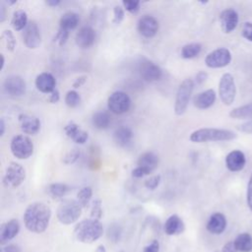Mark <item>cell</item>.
<instances>
[{
  "label": "cell",
  "mask_w": 252,
  "mask_h": 252,
  "mask_svg": "<svg viewBox=\"0 0 252 252\" xmlns=\"http://www.w3.org/2000/svg\"><path fill=\"white\" fill-rule=\"evenodd\" d=\"M124 19V10L121 6L116 5L113 8V23L115 25H119Z\"/></svg>",
  "instance_id": "43"
},
{
  "label": "cell",
  "mask_w": 252,
  "mask_h": 252,
  "mask_svg": "<svg viewBox=\"0 0 252 252\" xmlns=\"http://www.w3.org/2000/svg\"><path fill=\"white\" fill-rule=\"evenodd\" d=\"M103 233V226L97 220L87 219L75 226L74 234L78 241L86 244H91L101 237Z\"/></svg>",
  "instance_id": "2"
},
{
  "label": "cell",
  "mask_w": 252,
  "mask_h": 252,
  "mask_svg": "<svg viewBox=\"0 0 252 252\" xmlns=\"http://www.w3.org/2000/svg\"><path fill=\"white\" fill-rule=\"evenodd\" d=\"M26 179V170L22 164L12 161L10 162L3 176V184L8 188L19 187Z\"/></svg>",
  "instance_id": "8"
},
{
  "label": "cell",
  "mask_w": 252,
  "mask_h": 252,
  "mask_svg": "<svg viewBox=\"0 0 252 252\" xmlns=\"http://www.w3.org/2000/svg\"><path fill=\"white\" fill-rule=\"evenodd\" d=\"M158 251H159V243L156 239H154L151 243L146 245L143 249V252H158Z\"/></svg>",
  "instance_id": "46"
},
{
  "label": "cell",
  "mask_w": 252,
  "mask_h": 252,
  "mask_svg": "<svg viewBox=\"0 0 252 252\" xmlns=\"http://www.w3.org/2000/svg\"><path fill=\"white\" fill-rule=\"evenodd\" d=\"M4 92L12 97H18L25 94L27 84L25 80L18 75H11L7 77L3 83Z\"/></svg>",
  "instance_id": "11"
},
{
  "label": "cell",
  "mask_w": 252,
  "mask_h": 252,
  "mask_svg": "<svg viewBox=\"0 0 252 252\" xmlns=\"http://www.w3.org/2000/svg\"><path fill=\"white\" fill-rule=\"evenodd\" d=\"M5 121L3 118H1L0 120V136H3L5 133Z\"/></svg>",
  "instance_id": "55"
},
{
  "label": "cell",
  "mask_w": 252,
  "mask_h": 252,
  "mask_svg": "<svg viewBox=\"0 0 252 252\" xmlns=\"http://www.w3.org/2000/svg\"><path fill=\"white\" fill-rule=\"evenodd\" d=\"M236 248L234 246V243L233 242H227L223 247H222V250L221 252H236Z\"/></svg>",
  "instance_id": "52"
},
{
  "label": "cell",
  "mask_w": 252,
  "mask_h": 252,
  "mask_svg": "<svg viewBox=\"0 0 252 252\" xmlns=\"http://www.w3.org/2000/svg\"><path fill=\"white\" fill-rule=\"evenodd\" d=\"M92 123L96 129H106L110 124V117L105 111H97L93 115Z\"/></svg>",
  "instance_id": "32"
},
{
  "label": "cell",
  "mask_w": 252,
  "mask_h": 252,
  "mask_svg": "<svg viewBox=\"0 0 252 252\" xmlns=\"http://www.w3.org/2000/svg\"><path fill=\"white\" fill-rule=\"evenodd\" d=\"M159 183H160V175L156 174L151 176L145 181V187L150 190H155L159 185Z\"/></svg>",
  "instance_id": "41"
},
{
  "label": "cell",
  "mask_w": 252,
  "mask_h": 252,
  "mask_svg": "<svg viewBox=\"0 0 252 252\" xmlns=\"http://www.w3.org/2000/svg\"><path fill=\"white\" fill-rule=\"evenodd\" d=\"M219 95L224 105H231L236 96V85L230 73H224L219 82Z\"/></svg>",
  "instance_id": "7"
},
{
  "label": "cell",
  "mask_w": 252,
  "mask_h": 252,
  "mask_svg": "<svg viewBox=\"0 0 252 252\" xmlns=\"http://www.w3.org/2000/svg\"><path fill=\"white\" fill-rule=\"evenodd\" d=\"M241 33L246 40L252 42V22L251 21L245 22L243 24L241 29Z\"/></svg>",
  "instance_id": "42"
},
{
  "label": "cell",
  "mask_w": 252,
  "mask_h": 252,
  "mask_svg": "<svg viewBox=\"0 0 252 252\" xmlns=\"http://www.w3.org/2000/svg\"><path fill=\"white\" fill-rule=\"evenodd\" d=\"M237 130L246 134H252V118L237 126Z\"/></svg>",
  "instance_id": "45"
},
{
  "label": "cell",
  "mask_w": 252,
  "mask_h": 252,
  "mask_svg": "<svg viewBox=\"0 0 252 252\" xmlns=\"http://www.w3.org/2000/svg\"><path fill=\"white\" fill-rule=\"evenodd\" d=\"M158 165V158L153 152H146L139 157L137 166L141 167L147 175L152 173Z\"/></svg>",
  "instance_id": "24"
},
{
  "label": "cell",
  "mask_w": 252,
  "mask_h": 252,
  "mask_svg": "<svg viewBox=\"0 0 252 252\" xmlns=\"http://www.w3.org/2000/svg\"><path fill=\"white\" fill-rule=\"evenodd\" d=\"M79 22H80L79 15L75 12L69 11L62 15V17L60 18L59 24H60V28L70 31V30H74L78 26Z\"/></svg>",
  "instance_id": "28"
},
{
  "label": "cell",
  "mask_w": 252,
  "mask_h": 252,
  "mask_svg": "<svg viewBox=\"0 0 252 252\" xmlns=\"http://www.w3.org/2000/svg\"><path fill=\"white\" fill-rule=\"evenodd\" d=\"M80 150H78V149H72V150H70L69 152H67L66 154H65V156L63 157V162L65 163V164H73V163H75L77 160H78V158H80Z\"/></svg>",
  "instance_id": "38"
},
{
  "label": "cell",
  "mask_w": 252,
  "mask_h": 252,
  "mask_svg": "<svg viewBox=\"0 0 252 252\" xmlns=\"http://www.w3.org/2000/svg\"><path fill=\"white\" fill-rule=\"evenodd\" d=\"M23 41L30 49H35L40 45L41 35L35 22H29L23 32Z\"/></svg>",
  "instance_id": "12"
},
{
  "label": "cell",
  "mask_w": 252,
  "mask_h": 252,
  "mask_svg": "<svg viewBox=\"0 0 252 252\" xmlns=\"http://www.w3.org/2000/svg\"><path fill=\"white\" fill-rule=\"evenodd\" d=\"M92 196H93L92 188L90 186H84L77 193V201L82 206V208H86L89 206Z\"/></svg>",
  "instance_id": "34"
},
{
  "label": "cell",
  "mask_w": 252,
  "mask_h": 252,
  "mask_svg": "<svg viewBox=\"0 0 252 252\" xmlns=\"http://www.w3.org/2000/svg\"><path fill=\"white\" fill-rule=\"evenodd\" d=\"M64 132L67 137H69L76 144H85L89 139L88 132L83 130L80 125H78L74 121H70L64 126Z\"/></svg>",
  "instance_id": "19"
},
{
  "label": "cell",
  "mask_w": 252,
  "mask_h": 252,
  "mask_svg": "<svg viewBox=\"0 0 252 252\" xmlns=\"http://www.w3.org/2000/svg\"><path fill=\"white\" fill-rule=\"evenodd\" d=\"M86 81H87V76H85V75L79 76L78 78H76V80H75L74 83H73L74 89H78V88L82 87V86L86 83Z\"/></svg>",
  "instance_id": "48"
},
{
  "label": "cell",
  "mask_w": 252,
  "mask_h": 252,
  "mask_svg": "<svg viewBox=\"0 0 252 252\" xmlns=\"http://www.w3.org/2000/svg\"><path fill=\"white\" fill-rule=\"evenodd\" d=\"M50 218L51 210L46 204L33 202L27 207L24 213V223L28 230L41 233L48 227Z\"/></svg>",
  "instance_id": "1"
},
{
  "label": "cell",
  "mask_w": 252,
  "mask_h": 252,
  "mask_svg": "<svg viewBox=\"0 0 252 252\" xmlns=\"http://www.w3.org/2000/svg\"><path fill=\"white\" fill-rule=\"evenodd\" d=\"M120 252H124V251H120Z\"/></svg>",
  "instance_id": "59"
},
{
  "label": "cell",
  "mask_w": 252,
  "mask_h": 252,
  "mask_svg": "<svg viewBox=\"0 0 252 252\" xmlns=\"http://www.w3.org/2000/svg\"><path fill=\"white\" fill-rule=\"evenodd\" d=\"M28 24V15L24 10H17L16 12H14L11 20V25L15 31L25 30Z\"/></svg>",
  "instance_id": "30"
},
{
  "label": "cell",
  "mask_w": 252,
  "mask_h": 252,
  "mask_svg": "<svg viewBox=\"0 0 252 252\" xmlns=\"http://www.w3.org/2000/svg\"><path fill=\"white\" fill-rule=\"evenodd\" d=\"M207 78H208V74L204 71H200L199 73H197L195 81H196L197 84L200 85V84H203L207 80Z\"/></svg>",
  "instance_id": "50"
},
{
  "label": "cell",
  "mask_w": 252,
  "mask_h": 252,
  "mask_svg": "<svg viewBox=\"0 0 252 252\" xmlns=\"http://www.w3.org/2000/svg\"><path fill=\"white\" fill-rule=\"evenodd\" d=\"M81 102V96L75 90H70L66 93L65 95V103L67 106L74 108L77 107Z\"/></svg>",
  "instance_id": "36"
},
{
  "label": "cell",
  "mask_w": 252,
  "mask_h": 252,
  "mask_svg": "<svg viewBox=\"0 0 252 252\" xmlns=\"http://www.w3.org/2000/svg\"><path fill=\"white\" fill-rule=\"evenodd\" d=\"M46 4L50 7H56L60 4V1L59 0H47L46 1Z\"/></svg>",
  "instance_id": "54"
},
{
  "label": "cell",
  "mask_w": 252,
  "mask_h": 252,
  "mask_svg": "<svg viewBox=\"0 0 252 252\" xmlns=\"http://www.w3.org/2000/svg\"><path fill=\"white\" fill-rule=\"evenodd\" d=\"M231 53L225 47L217 48L207 54L205 58V64L209 68H223L227 66L231 61Z\"/></svg>",
  "instance_id": "10"
},
{
  "label": "cell",
  "mask_w": 252,
  "mask_h": 252,
  "mask_svg": "<svg viewBox=\"0 0 252 252\" xmlns=\"http://www.w3.org/2000/svg\"><path fill=\"white\" fill-rule=\"evenodd\" d=\"M95 39V32L91 27H82L76 33V44L81 48H90Z\"/></svg>",
  "instance_id": "20"
},
{
  "label": "cell",
  "mask_w": 252,
  "mask_h": 252,
  "mask_svg": "<svg viewBox=\"0 0 252 252\" xmlns=\"http://www.w3.org/2000/svg\"><path fill=\"white\" fill-rule=\"evenodd\" d=\"M246 204L248 209L252 212V172L249 176V180L247 183V190H246Z\"/></svg>",
  "instance_id": "44"
},
{
  "label": "cell",
  "mask_w": 252,
  "mask_h": 252,
  "mask_svg": "<svg viewBox=\"0 0 252 252\" xmlns=\"http://www.w3.org/2000/svg\"><path fill=\"white\" fill-rule=\"evenodd\" d=\"M246 164V157L240 150H233L225 157V165L229 171L237 172L244 168Z\"/></svg>",
  "instance_id": "16"
},
{
  "label": "cell",
  "mask_w": 252,
  "mask_h": 252,
  "mask_svg": "<svg viewBox=\"0 0 252 252\" xmlns=\"http://www.w3.org/2000/svg\"><path fill=\"white\" fill-rule=\"evenodd\" d=\"M101 205H102L101 201L98 199H96L93 202L92 209H91V219L99 220V219L102 217V206Z\"/></svg>",
  "instance_id": "37"
},
{
  "label": "cell",
  "mask_w": 252,
  "mask_h": 252,
  "mask_svg": "<svg viewBox=\"0 0 252 252\" xmlns=\"http://www.w3.org/2000/svg\"><path fill=\"white\" fill-rule=\"evenodd\" d=\"M202 51V45L198 42H191L183 45L181 48V57L184 59H192L197 57Z\"/></svg>",
  "instance_id": "33"
},
{
  "label": "cell",
  "mask_w": 252,
  "mask_h": 252,
  "mask_svg": "<svg viewBox=\"0 0 252 252\" xmlns=\"http://www.w3.org/2000/svg\"><path fill=\"white\" fill-rule=\"evenodd\" d=\"M122 5L130 13H136L140 9V1L138 0H124Z\"/></svg>",
  "instance_id": "40"
},
{
  "label": "cell",
  "mask_w": 252,
  "mask_h": 252,
  "mask_svg": "<svg viewBox=\"0 0 252 252\" xmlns=\"http://www.w3.org/2000/svg\"><path fill=\"white\" fill-rule=\"evenodd\" d=\"M70 191V187L65 183H52L47 187V193L53 199L63 198Z\"/></svg>",
  "instance_id": "31"
},
{
  "label": "cell",
  "mask_w": 252,
  "mask_h": 252,
  "mask_svg": "<svg viewBox=\"0 0 252 252\" xmlns=\"http://www.w3.org/2000/svg\"><path fill=\"white\" fill-rule=\"evenodd\" d=\"M237 251L251 252L252 251V235L248 232L240 233L233 241Z\"/></svg>",
  "instance_id": "27"
},
{
  "label": "cell",
  "mask_w": 252,
  "mask_h": 252,
  "mask_svg": "<svg viewBox=\"0 0 252 252\" xmlns=\"http://www.w3.org/2000/svg\"><path fill=\"white\" fill-rule=\"evenodd\" d=\"M229 116L233 119L252 118V102L232 108L229 111Z\"/></svg>",
  "instance_id": "29"
},
{
  "label": "cell",
  "mask_w": 252,
  "mask_h": 252,
  "mask_svg": "<svg viewBox=\"0 0 252 252\" xmlns=\"http://www.w3.org/2000/svg\"><path fill=\"white\" fill-rule=\"evenodd\" d=\"M107 107L114 114H123L130 109L131 98L122 91L113 92L107 98Z\"/></svg>",
  "instance_id": "9"
},
{
  "label": "cell",
  "mask_w": 252,
  "mask_h": 252,
  "mask_svg": "<svg viewBox=\"0 0 252 252\" xmlns=\"http://www.w3.org/2000/svg\"><path fill=\"white\" fill-rule=\"evenodd\" d=\"M1 39H2V42L5 46V48L8 50V51H14L15 47H16V38L12 32V31L10 30H5L3 31L2 34H1Z\"/></svg>",
  "instance_id": "35"
},
{
  "label": "cell",
  "mask_w": 252,
  "mask_h": 252,
  "mask_svg": "<svg viewBox=\"0 0 252 252\" xmlns=\"http://www.w3.org/2000/svg\"><path fill=\"white\" fill-rule=\"evenodd\" d=\"M59 99H60L59 92H58V90L55 89V90L49 94V96H48V101H49L50 103H56V102L59 101Z\"/></svg>",
  "instance_id": "49"
},
{
  "label": "cell",
  "mask_w": 252,
  "mask_h": 252,
  "mask_svg": "<svg viewBox=\"0 0 252 252\" xmlns=\"http://www.w3.org/2000/svg\"><path fill=\"white\" fill-rule=\"evenodd\" d=\"M216 97V92L213 89H209L197 94L193 97V104L199 109H207L215 103Z\"/></svg>",
  "instance_id": "23"
},
{
  "label": "cell",
  "mask_w": 252,
  "mask_h": 252,
  "mask_svg": "<svg viewBox=\"0 0 252 252\" xmlns=\"http://www.w3.org/2000/svg\"><path fill=\"white\" fill-rule=\"evenodd\" d=\"M95 252H106V249H105L104 245L100 244V245H98V246L96 247V249H95Z\"/></svg>",
  "instance_id": "56"
},
{
  "label": "cell",
  "mask_w": 252,
  "mask_h": 252,
  "mask_svg": "<svg viewBox=\"0 0 252 252\" xmlns=\"http://www.w3.org/2000/svg\"><path fill=\"white\" fill-rule=\"evenodd\" d=\"M34 84L40 93L51 94L55 90L56 80L50 73L43 72L36 76Z\"/></svg>",
  "instance_id": "21"
},
{
  "label": "cell",
  "mask_w": 252,
  "mask_h": 252,
  "mask_svg": "<svg viewBox=\"0 0 252 252\" xmlns=\"http://www.w3.org/2000/svg\"><path fill=\"white\" fill-rule=\"evenodd\" d=\"M138 31L141 35L147 38L154 37L158 31V20L150 15H144L138 21Z\"/></svg>",
  "instance_id": "14"
},
{
  "label": "cell",
  "mask_w": 252,
  "mask_h": 252,
  "mask_svg": "<svg viewBox=\"0 0 252 252\" xmlns=\"http://www.w3.org/2000/svg\"><path fill=\"white\" fill-rule=\"evenodd\" d=\"M1 252H21V247L18 244H7L1 248Z\"/></svg>",
  "instance_id": "47"
},
{
  "label": "cell",
  "mask_w": 252,
  "mask_h": 252,
  "mask_svg": "<svg viewBox=\"0 0 252 252\" xmlns=\"http://www.w3.org/2000/svg\"><path fill=\"white\" fill-rule=\"evenodd\" d=\"M238 14L233 9H225L220 14V22L221 30L224 33H230L238 25Z\"/></svg>",
  "instance_id": "15"
},
{
  "label": "cell",
  "mask_w": 252,
  "mask_h": 252,
  "mask_svg": "<svg viewBox=\"0 0 252 252\" xmlns=\"http://www.w3.org/2000/svg\"><path fill=\"white\" fill-rule=\"evenodd\" d=\"M0 57H1V66H0V70H3V68H4V64H5L4 55H3V54H0Z\"/></svg>",
  "instance_id": "57"
},
{
  "label": "cell",
  "mask_w": 252,
  "mask_h": 252,
  "mask_svg": "<svg viewBox=\"0 0 252 252\" xmlns=\"http://www.w3.org/2000/svg\"><path fill=\"white\" fill-rule=\"evenodd\" d=\"M132 175L133 177L135 178H141V177H144L145 175H147V173L139 166H136L133 170H132Z\"/></svg>",
  "instance_id": "51"
},
{
  "label": "cell",
  "mask_w": 252,
  "mask_h": 252,
  "mask_svg": "<svg viewBox=\"0 0 252 252\" xmlns=\"http://www.w3.org/2000/svg\"><path fill=\"white\" fill-rule=\"evenodd\" d=\"M237 137L236 133L228 129L200 128L190 134V141L193 143L230 141Z\"/></svg>",
  "instance_id": "3"
},
{
  "label": "cell",
  "mask_w": 252,
  "mask_h": 252,
  "mask_svg": "<svg viewBox=\"0 0 252 252\" xmlns=\"http://www.w3.org/2000/svg\"><path fill=\"white\" fill-rule=\"evenodd\" d=\"M20 231V222L16 219H12L3 222L0 227V243L3 245L12 240Z\"/></svg>",
  "instance_id": "18"
},
{
  "label": "cell",
  "mask_w": 252,
  "mask_h": 252,
  "mask_svg": "<svg viewBox=\"0 0 252 252\" xmlns=\"http://www.w3.org/2000/svg\"><path fill=\"white\" fill-rule=\"evenodd\" d=\"M10 149L12 155L19 159H27L33 153V144L26 135H16L12 138Z\"/></svg>",
  "instance_id": "6"
},
{
  "label": "cell",
  "mask_w": 252,
  "mask_h": 252,
  "mask_svg": "<svg viewBox=\"0 0 252 252\" xmlns=\"http://www.w3.org/2000/svg\"><path fill=\"white\" fill-rule=\"evenodd\" d=\"M6 3H7L8 5H13V4H16V3H17V0H14V1H11V0H7V1H6Z\"/></svg>",
  "instance_id": "58"
},
{
  "label": "cell",
  "mask_w": 252,
  "mask_h": 252,
  "mask_svg": "<svg viewBox=\"0 0 252 252\" xmlns=\"http://www.w3.org/2000/svg\"><path fill=\"white\" fill-rule=\"evenodd\" d=\"M139 73L143 80L147 82L158 81L162 76V70L158 65L150 60H144L139 66Z\"/></svg>",
  "instance_id": "13"
},
{
  "label": "cell",
  "mask_w": 252,
  "mask_h": 252,
  "mask_svg": "<svg viewBox=\"0 0 252 252\" xmlns=\"http://www.w3.org/2000/svg\"><path fill=\"white\" fill-rule=\"evenodd\" d=\"M133 139V131L127 126L118 127L113 133V140L116 145L120 147H125L131 143Z\"/></svg>",
  "instance_id": "26"
},
{
  "label": "cell",
  "mask_w": 252,
  "mask_h": 252,
  "mask_svg": "<svg viewBox=\"0 0 252 252\" xmlns=\"http://www.w3.org/2000/svg\"><path fill=\"white\" fill-rule=\"evenodd\" d=\"M5 7L3 6V4H1V8H0V22L3 23L5 21Z\"/></svg>",
  "instance_id": "53"
},
{
  "label": "cell",
  "mask_w": 252,
  "mask_h": 252,
  "mask_svg": "<svg viewBox=\"0 0 252 252\" xmlns=\"http://www.w3.org/2000/svg\"><path fill=\"white\" fill-rule=\"evenodd\" d=\"M82 206L76 200H65L57 208L56 217L62 224L76 222L82 214Z\"/></svg>",
  "instance_id": "4"
},
{
  "label": "cell",
  "mask_w": 252,
  "mask_h": 252,
  "mask_svg": "<svg viewBox=\"0 0 252 252\" xmlns=\"http://www.w3.org/2000/svg\"><path fill=\"white\" fill-rule=\"evenodd\" d=\"M163 229L167 235H177L184 231L185 225L181 218L177 215H171L165 220Z\"/></svg>",
  "instance_id": "25"
},
{
  "label": "cell",
  "mask_w": 252,
  "mask_h": 252,
  "mask_svg": "<svg viewBox=\"0 0 252 252\" xmlns=\"http://www.w3.org/2000/svg\"><path fill=\"white\" fill-rule=\"evenodd\" d=\"M194 81L190 78H187L178 87L174 103V112L176 115H182L185 113L194 90Z\"/></svg>",
  "instance_id": "5"
},
{
  "label": "cell",
  "mask_w": 252,
  "mask_h": 252,
  "mask_svg": "<svg viewBox=\"0 0 252 252\" xmlns=\"http://www.w3.org/2000/svg\"><path fill=\"white\" fill-rule=\"evenodd\" d=\"M18 120L20 123V128L25 134L34 135L40 129V121L35 116L21 113L18 116Z\"/></svg>",
  "instance_id": "17"
},
{
  "label": "cell",
  "mask_w": 252,
  "mask_h": 252,
  "mask_svg": "<svg viewBox=\"0 0 252 252\" xmlns=\"http://www.w3.org/2000/svg\"><path fill=\"white\" fill-rule=\"evenodd\" d=\"M68 36H69V31L63 29V28H60L59 27V30L58 32H56L55 36H54V42H56L59 46H62L66 43L67 39H68Z\"/></svg>",
  "instance_id": "39"
},
{
  "label": "cell",
  "mask_w": 252,
  "mask_h": 252,
  "mask_svg": "<svg viewBox=\"0 0 252 252\" xmlns=\"http://www.w3.org/2000/svg\"><path fill=\"white\" fill-rule=\"evenodd\" d=\"M207 230L213 234H220L226 227V218L221 213H214L207 221Z\"/></svg>",
  "instance_id": "22"
}]
</instances>
